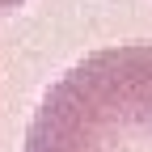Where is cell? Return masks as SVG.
<instances>
[{
    "label": "cell",
    "instance_id": "obj_1",
    "mask_svg": "<svg viewBox=\"0 0 152 152\" xmlns=\"http://www.w3.org/2000/svg\"><path fill=\"white\" fill-rule=\"evenodd\" d=\"M21 152H152V42H114L42 89Z\"/></svg>",
    "mask_w": 152,
    "mask_h": 152
},
{
    "label": "cell",
    "instance_id": "obj_2",
    "mask_svg": "<svg viewBox=\"0 0 152 152\" xmlns=\"http://www.w3.org/2000/svg\"><path fill=\"white\" fill-rule=\"evenodd\" d=\"M26 0H0V17H9V13H17Z\"/></svg>",
    "mask_w": 152,
    "mask_h": 152
}]
</instances>
